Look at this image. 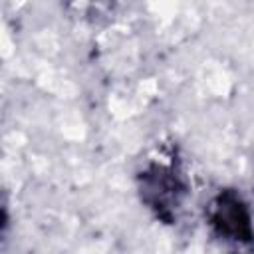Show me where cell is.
<instances>
[{
  "label": "cell",
  "instance_id": "6da1fadb",
  "mask_svg": "<svg viewBox=\"0 0 254 254\" xmlns=\"http://www.w3.org/2000/svg\"><path fill=\"white\" fill-rule=\"evenodd\" d=\"M214 222L222 232H226L234 238H238V236L242 238V236L250 234V224H248L246 210L234 194L220 196L216 212H214Z\"/></svg>",
  "mask_w": 254,
  "mask_h": 254
}]
</instances>
